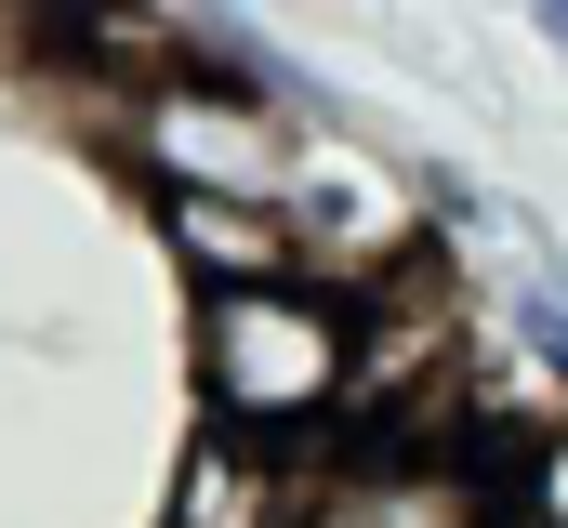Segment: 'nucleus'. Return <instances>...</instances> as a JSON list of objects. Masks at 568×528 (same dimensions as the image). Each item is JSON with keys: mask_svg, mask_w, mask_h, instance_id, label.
Returning a JSON list of instances; mask_svg holds the SVG:
<instances>
[{"mask_svg": "<svg viewBox=\"0 0 568 528\" xmlns=\"http://www.w3.org/2000/svg\"><path fill=\"white\" fill-rule=\"evenodd\" d=\"M291 528H503L489 489L449 463V449H410V436H371L331 489H304Z\"/></svg>", "mask_w": 568, "mask_h": 528, "instance_id": "3", "label": "nucleus"}, {"mask_svg": "<svg viewBox=\"0 0 568 528\" xmlns=\"http://www.w3.org/2000/svg\"><path fill=\"white\" fill-rule=\"evenodd\" d=\"M344 370H357V317L304 277H212L199 291V384H212V423L239 436H304L344 409Z\"/></svg>", "mask_w": 568, "mask_h": 528, "instance_id": "1", "label": "nucleus"}, {"mask_svg": "<svg viewBox=\"0 0 568 528\" xmlns=\"http://www.w3.org/2000/svg\"><path fill=\"white\" fill-rule=\"evenodd\" d=\"M0 40H13V27H0Z\"/></svg>", "mask_w": 568, "mask_h": 528, "instance_id": "10", "label": "nucleus"}, {"mask_svg": "<svg viewBox=\"0 0 568 528\" xmlns=\"http://www.w3.org/2000/svg\"><path fill=\"white\" fill-rule=\"evenodd\" d=\"M172 238L199 277H278L291 264V225L278 199H212V185H172Z\"/></svg>", "mask_w": 568, "mask_h": 528, "instance_id": "5", "label": "nucleus"}, {"mask_svg": "<svg viewBox=\"0 0 568 528\" xmlns=\"http://www.w3.org/2000/svg\"><path fill=\"white\" fill-rule=\"evenodd\" d=\"M542 40H556V53H568V0H542Z\"/></svg>", "mask_w": 568, "mask_h": 528, "instance_id": "8", "label": "nucleus"}, {"mask_svg": "<svg viewBox=\"0 0 568 528\" xmlns=\"http://www.w3.org/2000/svg\"><path fill=\"white\" fill-rule=\"evenodd\" d=\"M133 132H145V172L159 185H212V199H291L304 185L278 106L239 93V80H159Z\"/></svg>", "mask_w": 568, "mask_h": 528, "instance_id": "2", "label": "nucleus"}, {"mask_svg": "<svg viewBox=\"0 0 568 528\" xmlns=\"http://www.w3.org/2000/svg\"><path fill=\"white\" fill-rule=\"evenodd\" d=\"M516 317H529V344L556 357V384H568V291H556V277H529V291H516Z\"/></svg>", "mask_w": 568, "mask_h": 528, "instance_id": "6", "label": "nucleus"}, {"mask_svg": "<svg viewBox=\"0 0 568 528\" xmlns=\"http://www.w3.org/2000/svg\"><path fill=\"white\" fill-rule=\"evenodd\" d=\"M212 13H225V0H212Z\"/></svg>", "mask_w": 568, "mask_h": 528, "instance_id": "9", "label": "nucleus"}, {"mask_svg": "<svg viewBox=\"0 0 568 528\" xmlns=\"http://www.w3.org/2000/svg\"><path fill=\"white\" fill-rule=\"evenodd\" d=\"M529 528H568V449L542 463V489H529Z\"/></svg>", "mask_w": 568, "mask_h": 528, "instance_id": "7", "label": "nucleus"}, {"mask_svg": "<svg viewBox=\"0 0 568 528\" xmlns=\"http://www.w3.org/2000/svg\"><path fill=\"white\" fill-rule=\"evenodd\" d=\"M291 502H304V489H291L278 463H265V449L225 423V436L185 463V502H172V528H291Z\"/></svg>", "mask_w": 568, "mask_h": 528, "instance_id": "4", "label": "nucleus"}]
</instances>
